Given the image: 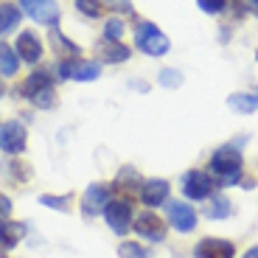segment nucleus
I'll use <instances>...</instances> for the list:
<instances>
[{
	"label": "nucleus",
	"mask_w": 258,
	"mask_h": 258,
	"mask_svg": "<svg viewBox=\"0 0 258 258\" xmlns=\"http://www.w3.org/2000/svg\"><path fill=\"white\" fill-rule=\"evenodd\" d=\"M56 76L62 79V82H96L98 76H101V62L98 59H59L56 64Z\"/></svg>",
	"instance_id": "obj_5"
},
{
	"label": "nucleus",
	"mask_w": 258,
	"mask_h": 258,
	"mask_svg": "<svg viewBox=\"0 0 258 258\" xmlns=\"http://www.w3.org/2000/svg\"><path fill=\"white\" fill-rule=\"evenodd\" d=\"M118 258H149V250L138 241H121L118 244Z\"/></svg>",
	"instance_id": "obj_25"
},
{
	"label": "nucleus",
	"mask_w": 258,
	"mask_h": 258,
	"mask_svg": "<svg viewBox=\"0 0 258 258\" xmlns=\"http://www.w3.org/2000/svg\"><path fill=\"white\" fill-rule=\"evenodd\" d=\"M157 84H160V87H168V90H174V87L182 84V73L177 71V68H163V71L157 73Z\"/></svg>",
	"instance_id": "obj_24"
},
{
	"label": "nucleus",
	"mask_w": 258,
	"mask_h": 258,
	"mask_svg": "<svg viewBox=\"0 0 258 258\" xmlns=\"http://www.w3.org/2000/svg\"><path fill=\"white\" fill-rule=\"evenodd\" d=\"M28 146V129L26 123H20V121H6V123H0V152L9 157H17L23 155Z\"/></svg>",
	"instance_id": "obj_8"
},
{
	"label": "nucleus",
	"mask_w": 258,
	"mask_h": 258,
	"mask_svg": "<svg viewBox=\"0 0 258 258\" xmlns=\"http://www.w3.org/2000/svg\"><path fill=\"white\" fill-rule=\"evenodd\" d=\"M12 211H14L12 200H9L6 194H0V222H3V219H12Z\"/></svg>",
	"instance_id": "obj_32"
},
{
	"label": "nucleus",
	"mask_w": 258,
	"mask_h": 258,
	"mask_svg": "<svg viewBox=\"0 0 258 258\" xmlns=\"http://www.w3.org/2000/svg\"><path fill=\"white\" fill-rule=\"evenodd\" d=\"M227 107L233 112H239V115H252L258 110V96L255 93H230Z\"/></svg>",
	"instance_id": "obj_22"
},
{
	"label": "nucleus",
	"mask_w": 258,
	"mask_h": 258,
	"mask_svg": "<svg viewBox=\"0 0 258 258\" xmlns=\"http://www.w3.org/2000/svg\"><path fill=\"white\" fill-rule=\"evenodd\" d=\"M26 239V225L14 219L0 222V250H14L20 241Z\"/></svg>",
	"instance_id": "obj_16"
},
{
	"label": "nucleus",
	"mask_w": 258,
	"mask_h": 258,
	"mask_svg": "<svg viewBox=\"0 0 258 258\" xmlns=\"http://www.w3.org/2000/svg\"><path fill=\"white\" fill-rule=\"evenodd\" d=\"M76 3V12L87 20H98L107 14V3L104 0H73Z\"/></svg>",
	"instance_id": "obj_23"
},
{
	"label": "nucleus",
	"mask_w": 258,
	"mask_h": 258,
	"mask_svg": "<svg viewBox=\"0 0 258 258\" xmlns=\"http://www.w3.org/2000/svg\"><path fill=\"white\" fill-rule=\"evenodd\" d=\"M252 93H255V96H258V87H255V90H252Z\"/></svg>",
	"instance_id": "obj_36"
},
{
	"label": "nucleus",
	"mask_w": 258,
	"mask_h": 258,
	"mask_svg": "<svg viewBox=\"0 0 258 258\" xmlns=\"http://www.w3.org/2000/svg\"><path fill=\"white\" fill-rule=\"evenodd\" d=\"M17 71H20V56H17V51H14L9 42H3V39H0V76H3V79H12V76H17Z\"/></svg>",
	"instance_id": "obj_20"
},
{
	"label": "nucleus",
	"mask_w": 258,
	"mask_h": 258,
	"mask_svg": "<svg viewBox=\"0 0 258 258\" xmlns=\"http://www.w3.org/2000/svg\"><path fill=\"white\" fill-rule=\"evenodd\" d=\"M141 174H138V168L132 166H123L118 171V177L112 180V191H121V197H129V194H135L141 188Z\"/></svg>",
	"instance_id": "obj_18"
},
{
	"label": "nucleus",
	"mask_w": 258,
	"mask_h": 258,
	"mask_svg": "<svg viewBox=\"0 0 258 258\" xmlns=\"http://www.w3.org/2000/svg\"><path fill=\"white\" fill-rule=\"evenodd\" d=\"M0 258H3V255H0Z\"/></svg>",
	"instance_id": "obj_38"
},
{
	"label": "nucleus",
	"mask_w": 258,
	"mask_h": 258,
	"mask_svg": "<svg viewBox=\"0 0 258 258\" xmlns=\"http://www.w3.org/2000/svg\"><path fill=\"white\" fill-rule=\"evenodd\" d=\"M0 96H3V82H0Z\"/></svg>",
	"instance_id": "obj_35"
},
{
	"label": "nucleus",
	"mask_w": 258,
	"mask_h": 258,
	"mask_svg": "<svg viewBox=\"0 0 258 258\" xmlns=\"http://www.w3.org/2000/svg\"><path fill=\"white\" fill-rule=\"evenodd\" d=\"M180 191H182V197L191 200V202H205V200H211L213 194L219 191V185L213 182V177L208 174V171H202V168H191V171L182 174Z\"/></svg>",
	"instance_id": "obj_3"
},
{
	"label": "nucleus",
	"mask_w": 258,
	"mask_h": 258,
	"mask_svg": "<svg viewBox=\"0 0 258 258\" xmlns=\"http://www.w3.org/2000/svg\"><path fill=\"white\" fill-rule=\"evenodd\" d=\"M194 258H236V244L227 239L208 236L194 244Z\"/></svg>",
	"instance_id": "obj_13"
},
{
	"label": "nucleus",
	"mask_w": 258,
	"mask_h": 258,
	"mask_svg": "<svg viewBox=\"0 0 258 258\" xmlns=\"http://www.w3.org/2000/svg\"><path fill=\"white\" fill-rule=\"evenodd\" d=\"M39 205L53 208V211H68V205H71V194H62V197H53V194H42V197H39Z\"/></svg>",
	"instance_id": "obj_28"
},
{
	"label": "nucleus",
	"mask_w": 258,
	"mask_h": 258,
	"mask_svg": "<svg viewBox=\"0 0 258 258\" xmlns=\"http://www.w3.org/2000/svg\"><path fill=\"white\" fill-rule=\"evenodd\" d=\"M200 222V213L194 211L188 202L182 200H168L166 202V225L174 227L177 233H194Z\"/></svg>",
	"instance_id": "obj_7"
},
{
	"label": "nucleus",
	"mask_w": 258,
	"mask_h": 258,
	"mask_svg": "<svg viewBox=\"0 0 258 258\" xmlns=\"http://www.w3.org/2000/svg\"><path fill=\"white\" fill-rule=\"evenodd\" d=\"M48 39H51V48H53V53H56V56H62V59H76V56H82V48H79L73 39L64 37L59 28H51Z\"/></svg>",
	"instance_id": "obj_19"
},
{
	"label": "nucleus",
	"mask_w": 258,
	"mask_h": 258,
	"mask_svg": "<svg viewBox=\"0 0 258 258\" xmlns=\"http://www.w3.org/2000/svg\"><path fill=\"white\" fill-rule=\"evenodd\" d=\"M205 171L213 177V182H216L219 188L239 185V182L244 180V157H241L239 146H233V143L219 146V149L211 155Z\"/></svg>",
	"instance_id": "obj_1"
},
{
	"label": "nucleus",
	"mask_w": 258,
	"mask_h": 258,
	"mask_svg": "<svg viewBox=\"0 0 258 258\" xmlns=\"http://www.w3.org/2000/svg\"><path fill=\"white\" fill-rule=\"evenodd\" d=\"M112 197H115L112 185H107V182H93V185H87V191L82 197V213L84 216H98V213H104V208L110 205Z\"/></svg>",
	"instance_id": "obj_10"
},
{
	"label": "nucleus",
	"mask_w": 258,
	"mask_h": 258,
	"mask_svg": "<svg viewBox=\"0 0 258 258\" xmlns=\"http://www.w3.org/2000/svg\"><path fill=\"white\" fill-rule=\"evenodd\" d=\"M255 59H258V51H255Z\"/></svg>",
	"instance_id": "obj_37"
},
{
	"label": "nucleus",
	"mask_w": 258,
	"mask_h": 258,
	"mask_svg": "<svg viewBox=\"0 0 258 258\" xmlns=\"http://www.w3.org/2000/svg\"><path fill=\"white\" fill-rule=\"evenodd\" d=\"M9 174H12L17 182H28V180H31V168H28L26 163L12 160V163H9Z\"/></svg>",
	"instance_id": "obj_30"
},
{
	"label": "nucleus",
	"mask_w": 258,
	"mask_h": 258,
	"mask_svg": "<svg viewBox=\"0 0 258 258\" xmlns=\"http://www.w3.org/2000/svg\"><path fill=\"white\" fill-rule=\"evenodd\" d=\"M56 101H59V98H56V90H53V87H48V90L37 93V96L31 98V104L37 107V110H53Z\"/></svg>",
	"instance_id": "obj_27"
},
{
	"label": "nucleus",
	"mask_w": 258,
	"mask_h": 258,
	"mask_svg": "<svg viewBox=\"0 0 258 258\" xmlns=\"http://www.w3.org/2000/svg\"><path fill=\"white\" fill-rule=\"evenodd\" d=\"M168 194H171V185H168V180H160V177H149V180H143L141 188H138V197H141V202L149 211L166 205Z\"/></svg>",
	"instance_id": "obj_11"
},
{
	"label": "nucleus",
	"mask_w": 258,
	"mask_h": 258,
	"mask_svg": "<svg viewBox=\"0 0 258 258\" xmlns=\"http://www.w3.org/2000/svg\"><path fill=\"white\" fill-rule=\"evenodd\" d=\"M135 48L143 51L146 56L157 59V56H166L171 42H168V37L163 34V28L157 23H152V20H138L135 23Z\"/></svg>",
	"instance_id": "obj_2"
},
{
	"label": "nucleus",
	"mask_w": 258,
	"mask_h": 258,
	"mask_svg": "<svg viewBox=\"0 0 258 258\" xmlns=\"http://www.w3.org/2000/svg\"><path fill=\"white\" fill-rule=\"evenodd\" d=\"M96 53L101 59L98 62H107V64H123V62H129V56H132V48L129 45H123L121 39H101L96 45Z\"/></svg>",
	"instance_id": "obj_14"
},
{
	"label": "nucleus",
	"mask_w": 258,
	"mask_h": 258,
	"mask_svg": "<svg viewBox=\"0 0 258 258\" xmlns=\"http://www.w3.org/2000/svg\"><path fill=\"white\" fill-rule=\"evenodd\" d=\"M132 219H135V208L129 197H112L110 205L104 208V222L115 236H126L132 230Z\"/></svg>",
	"instance_id": "obj_4"
},
{
	"label": "nucleus",
	"mask_w": 258,
	"mask_h": 258,
	"mask_svg": "<svg viewBox=\"0 0 258 258\" xmlns=\"http://www.w3.org/2000/svg\"><path fill=\"white\" fill-rule=\"evenodd\" d=\"M123 31H126V23H123L121 17H110L107 23H104V37L101 39H121Z\"/></svg>",
	"instance_id": "obj_26"
},
{
	"label": "nucleus",
	"mask_w": 258,
	"mask_h": 258,
	"mask_svg": "<svg viewBox=\"0 0 258 258\" xmlns=\"http://www.w3.org/2000/svg\"><path fill=\"white\" fill-rule=\"evenodd\" d=\"M104 3H107V9H118L123 14H135V9H132L129 0H104Z\"/></svg>",
	"instance_id": "obj_31"
},
{
	"label": "nucleus",
	"mask_w": 258,
	"mask_h": 258,
	"mask_svg": "<svg viewBox=\"0 0 258 258\" xmlns=\"http://www.w3.org/2000/svg\"><path fill=\"white\" fill-rule=\"evenodd\" d=\"M247 6H250V9H252V14L258 17V0H247Z\"/></svg>",
	"instance_id": "obj_34"
},
{
	"label": "nucleus",
	"mask_w": 258,
	"mask_h": 258,
	"mask_svg": "<svg viewBox=\"0 0 258 258\" xmlns=\"http://www.w3.org/2000/svg\"><path fill=\"white\" fill-rule=\"evenodd\" d=\"M132 230H135V236H141L143 241H152V244H163L166 241V230L168 225L157 216L155 211H138L135 219H132Z\"/></svg>",
	"instance_id": "obj_6"
},
{
	"label": "nucleus",
	"mask_w": 258,
	"mask_h": 258,
	"mask_svg": "<svg viewBox=\"0 0 258 258\" xmlns=\"http://www.w3.org/2000/svg\"><path fill=\"white\" fill-rule=\"evenodd\" d=\"M23 23V12L14 3H0V39H6L9 34H14Z\"/></svg>",
	"instance_id": "obj_17"
},
{
	"label": "nucleus",
	"mask_w": 258,
	"mask_h": 258,
	"mask_svg": "<svg viewBox=\"0 0 258 258\" xmlns=\"http://www.w3.org/2000/svg\"><path fill=\"white\" fill-rule=\"evenodd\" d=\"M241 258H258V244H252V247H250V250H247Z\"/></svg>",
	"instance_id": "obj_33"
},
{
	"label": "nucleus",
	"mask_w": 258,
	"mask_h": 258,
	"mask_svg": "<svg viewBox=\"0 0 258 258\" xmlns=\"http://www.w3.org/2000/svg\"><path fill=\"white\" fill-rule=\"evenodd\" d=\"M20 12L45 28H56L59 17H62L56 0H20Z\"/></svg>",
	"instance_id": "obj_9"
},
{
	"label": "nucleus",
	"mask_w": 258,
	"mask_h": 258,
	"mask_svg": "<svg viewBox=\"0 0 258 258\" xmlns=\"http://www.w3.org/2000/svg\"><path fill=\"white\" fill-rule=\"evenodd\" d=\"M197 6H200L205 14L216 17V14H222L227 9V0H197Z\"/></svg>",
	"instance_id": "obj_29"
},
{
	"label": "nucleus",
	"mask_w": 258,
	"mask_h": 258,
	"mask_svg": "<svg viewBox=\"0 0 258 258\" xmlns=\"http://www.w3.org/2000/svg\"><path fill=\"white\" fill-rule=\"evenodd\" d=\"M230 211H233V202L227 197H222V194H213L211 200H205V208H202V213L208 219H227Z\"/></svg>",
	"instance_id": "obj_21"
},
{
	"label": "nucleus",
	"mask_w": 258,
	"mask_h": 258,
	"mask_svg": "<svg viewBox=\"0 0 258 258\" xmlns=\"http://www.w3.org/2000/svg\"><path fill=\"white\" fill-rule=\"evenodd\" d=\"M14 51H17L20 62L39 64V59H42V53H45V48H42V39L37 37V31H31V28H23V31L17 34Z\"/></svg>",
	"instance_id": "obj_12"
},
{
	"label": "nucleus",
	"mask_w": 258,
	"mask_h": 258,
	"mask_svg": "<svg viewBox=\"0 0 258 258\" xmlns=\"http://www.w3.org/2000/svg\"><path fill=\"white\" fill-rule=\"evenodd\" d=\"M48 87H53V76H51V71H45V68H37V71H31L28 73V79H23V84L17 87V93L23 98H28L31 101L37 93H42V90H48Z\"/></svg>",
	"instance_id": "obj_15"
}]
</instances>
